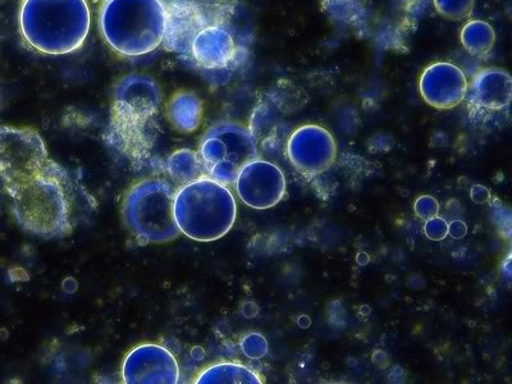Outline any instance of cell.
I'll return each instance as SVG.
<instances>
[{
	"label": "cell",
	"instance_id": "277c9868",
	"mask_svg": "<svg viewBox=\"0 0 512 384\" xmlns=\"http://www.w3.org/2000/svg\"><path fill=\"white\" fill-rule=\"evenodd\" d=\"M160 88L152 77L130 75L118 81L113 91L111 139L120 152L143 159L155 136Z\"/></svg>",
	"mask_w": 512,
	"mask_h": 384
},
{
	"label": "cell",
	"instance_id": "8fae6325",
	"mask_svg": "<svg viewBox=\"0 0 512 384\" xmlns=\"http://www.w3.org/2000/svg\"><path fill=\"white\" fill-rule=\"evenodd\" d=\"M122 379L126 384H176L180 381V368L166 347L144 344L126 355Z\"/></svg>",
	"mask_w": 512,
	"mask_h": 384
},
{
	"label": "cell",
	"instance_id": "603a6c76",
	"mask_svg": "<svg viewBox=\"0 0 512 384\" xmlns=\"http://www.w3.org/2000/svg\"><path fill=\"white\" fill-rule=\"evenodd\" d=\"M491 198V191L482 185H475L470 190V199L474 201L475 204H484Z\"/></svg>",
	"mask_w": 512,
	"mask_h": 384
},
{
	"label": "cell",
	"instance_id": "e0dca14e",
	"mask_svg": "<svg viewBox=\"0 0 512 384\" xmlns=\"http://www.w3.org/2000/svg\"><path fill=\"white\" fill-rule=\"evenodd\" d=\"M166 167L169 176L182 186L200 180V178L208 177L199 154L187 149L173 153L167 159Z\"/></svg>",
	"mask_w": 512,
	"mask_h": 384
},
{
	"label": "cell",
	"instance_id": "8992f818",
	"mask_svg": "<svg viewBox=\"0 0 512 384\" xmlns=\"http://www.w3.org/2000/svg\"><path fill=\"white\" fill-rule=\"evenodd\" d=\"M175 218L181 233L191 240L212 242L232 230L237 204L228 186L210 177L190 182L177 190Z\"/></svg>",
	"mask_w": 512,
	"mask_h": 384
},
{
	"label": "cell",
	"instance_id": "52a82bcc",
	"mask_svg": "<svg viewBox=\"0 0 512 384\" xmlns=\"http://www.w3.org/2000/svg\"><path fill=\"white\" fill-rule=\"evenodd\" d=\"M176 194V187L160 177L145 178L127 191L123 223L140 244H167L181 235L175 218Z\"/></svg>",
	"mask_w": 512,
	"mask_h": 384
},
{
	"label": "cell",
	"instance_id": "44dd1931",
	"mask_svg": "<svg viewBox=\"0 0 512 384\" xmlns=\"http://www.w3.org/2000/svg\"><path fill=\"white\" fill-rule=\"evenodd\" d=\"M424 233L429 240L442 241L448 236V223L441 217L427 219L424 224Z\"/></svg>",
	"mask_w": 512,
	"mask_h": 384
},
{
	"label": "cell",
	"instance_id": "9a60e30c",
	"mask_svg": "<svg viewBox=\"0 0 512 384\" xmlns=\"http://www.w3.org/2000/svg\"><path fill=\"white\" fill-rule=\"evenodd\" d=\"M196 383L199 384H262V378L245 365L218 363L204 370Z\"/></svg>",
	"mask_w": 512,
	"mask_h": 384
},
{
	"label": "cell",
	"instance_id": "3957f363",
	"mask_svg": "<svg viewBox=\"0 0 512 384\" xmlns=\"http://www.w3.org/2000/svg\"><path fill=\"white\" fill-rule=\"evenodd\" d=\"M90 25L88 0H24L20 9L26 43L50 56L79 50L88 38Z\"/></svg>",
	"mask_w": 512,
	"mask_h": 384
},
{
	"label": "cell",
	"instance_id": "d6986e66",
	"mask_svg": "<svg viewBox=\"0 0 512 384\" xmlns=\"http://www.w3.org/2000/svg\"><path fill=\"white\" fill-rule=\"evenodd\" d=\"M241 350L250 359H263L268 354V341L260 333H250L242 338Z\"/></svg>",
	"mask_w": 512,
	"mask_h": 384
},
{
	"label": "cell",
	"instance_id": "4fadbf2b",
	"mask_svg": "<svg viewBox=\"0 0 512 384\" xmlns=\"http://www.w3.org/2000/svg\"><path fill=\"white\" fill-rule=\"evenodd\" d=\"M468 94L470 103L488 111H502L511 103V75L502 68H484L473 77Z\"/></svg>",
	"mask_w": 512,
	"mask_h": 384
},
{
	"label": "cell",
	"instance_id": "7c38bea8",
	"mask_svg": "<svg viewBox=\"0 0 512 384\" xmlns=\"http://www.w3.org/2000/svg\"><path fill=\"white\" fill-rule=\"evenodd\" d=\"M469 82L460 67L451 62H436L424 68L419 93L429 107L448 111L464 102Z\"/></svg>",
	"mask_w": 512,
	"mask_h": 384
},
{
	"label": "cell",
	"instance_id": "d4e9b609",
	"mask_svg": "<svg viewBox=\"0 0 512 384\" xmlns=\"http://www.w3.org/2000/svg\"><path fill=\"white\" fill-rule=\"evenodd\" d=\"M164 2V0H163ZM167 2L171 3V2H175V0H167Z\"/></svg>",
	"mask_w": 512,
	"mask_h": 384
},
{
	"label": "cell",
	"instance_id": "7402d4cb",
	"mask_svg": "<svg viewBox=\"0 0 512 384\" xmlns=\"http://www.w3.org/2000/svg\"><path fill=\"white\" fill-rule=\"evenodd\" d=\"M468 235V226L461 219H455L451 223H448V236H451L454 240H461Z\"/></svg>",
	"mask_w": 512,
	"mask_h": 384
},
{
	"label": "cell",
	"instance_id": "ba28073f",
	"mask_svg": "<svg viewBox=\"0 0 512 384\" xmlns=\"http://www.w3.org/2000/svg\"><path fill=\"white\" fill-rule=\"evenodd\" d=\"M198 154L208 177L230 186L246 164L259 158V146L249 127L221 122L205 132Z\"/></svg>",
	"mask_w": 512,
	"mask_h": 384
},
{
	"label": "cell",
	"instance_id": "5b68a950",
	"mask_svg": "<svg viewBox=\"0 0 512 384\" xmlns=\"http://www.w3.org/2000/svg\"><path fill=\"white\" fill-rule=\"evenodd\" d=\"M167 17L163 0H105L100 9V31L114 52L145 56L166 38Z\"/></svg>",
	"mask_w": 512,
	"mask_h": 384
},
{
	"label": "cell",
	"instance_id": "7a4b0ae2",
	"mask_svg": "<svg viewBox=\"0 0 512 384\" xmlns=\"http://www.w3.org/2000/svg\"><path fill=\"white\" fill-rule=\"evenodd\" d=\"M167 47L186 61L205 70L227 67L236 57L232 32L214 21L190 0H175L167 6Z\"/></svg>",
	"mask_w": 512,
	"mask_h": 384
},
{
	"label": "cell",
	"instance_id": "2e32d148",
	"mask_svg": "<svg viewBox=\"0 0 512 384\" xmlns=\"http://www.w3.org/2000/svg\"><path fill=\"white\" fill-rule=\"evenodd\" d=\"M460 41L470 56L483 57L495 47L496 32L487 21L472 20L461 30Z\"/></svg>",
	"mask_w": 512,
	"mask_h": 384
},
{
	"label": "cell",
	"instance_id": "9c48e42d",
	"mask_svg": "<svg viewBox=\"0 0 512 384\" xmlns=\"http://www.w3.org/2000/svg\"><path fill=\"white\" fill-rule=\"evenodd\" d=\"M288 162L306 177L322 175L336 163L337 141L328 128L308 123L297 127L286 144Z\"/></svg>",
	"mask_w": 512,
	"mask_h": 384
},
{
	"label": "cell",
	"instance_id": "ffe728a7",
	"mask_svg": "<svg viewBox=\"0 0 512 384\" xmlns=\"http://www.w3.org/2000/svg\"><path fill=\"white\" fill-rule=\"evenodd\" d=\"M414 212L420 219L427 221L440 214V203L431 195H420L414 203Z\"/></svg>",
	"mask_w": 512,
	"mask_h": 384
},
{
	"label": "cell",
	"instance_id": "cb8c5ba5",
	"mask_svg": "<svg viewBox=\"0 0 512 384\" xmlns=\"http://www.w3.org/2000/svg\"><path fill=\"white\" fill-rule=\"evenodd\" d=\"M94 2H105V0H94Z\"/></svg>",
	"mask_w": 512,
	"mask_h": 384
},
{
	"label": "cell",
	"instance_id": "5bb4252c",
	"mask_svg": "<svg viewBox=\"0 0 512 384\" xmlns=\"http://www.w3.org/2000/svg\"><path fill=\"white\" fill-rule=\"evenodd\" d=\"M203 102L190 91H180L172 96L167 107L168 120L177 131L190 134L198 130L203 120Z\"/></svg>",
	"mask_w": 512,
	"mask_h": 384
},
{
	"label": "cell",
	"instance_id": "ac0fdd59",
	"mask_svg": "<svg viewBox=\"0 0 512 384\" xmlns=\"http://www.w3.org/2000/svg\"><path fill=\"white\" fill-rule=\"evenodd\" d=\"M438 15L447 21H463L473 13L475 0H433Z\"/></svg>",
	"mask_w": 512,
	"mask_h": 384
},
{
	"label": "cell",
	"instance_id": "6da1fadb",
	"mask_svg": "<svg viewBox=\"0 0 512 384\" xmlns=\"http://www.w3.org/2000/svg\"><path fill=\"white\" fill-rule=\"evenodd\" d=\"M0 198L18 226L40 239L71 235L75 189L32 128L0 126Z\"/></svg>",
	"mask_w": 512,
	"mask_h": 384
},
{
	"label": "cell",
	"instance_id": "30bf717a",
	"mask_svg": "<svg viewBox=\"0 0 512 384\" xmlns=\"http://www.w3.org/2000/svg\"><path fill=\"white\" fill-rule=\"evenodd\" d=\"M240 200L249 208L265 210L285 199L287 182L282 169L268 160L256 158L241 169L235 181Z\"/></svg>",
	"mask_w": 512,
	"mask_h": 384
}]
</instances>
